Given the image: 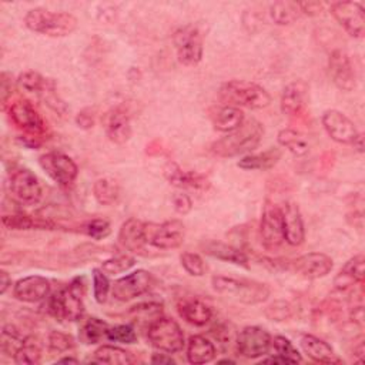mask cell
I'll list each match as a JSON object with an SVG mask.
<instances>
[{
    "instance_id": "32",
    "label": "cell",
    "mask_w": 365,
    "mask_h": 365,
    "mask_svg": "<svg viewBox=\"0 0 365 365\" xmlns=\"http://www.w3.org/2000/svg\"><path fill=\"white\" fill-rule=\"evenodd\" d=\"M3 225L9 230H53L56 227L54 222H51L47 218L40 217H31L27 214H10L4 215L1 218Z\"/></svg>"
},
{
    "instance_id": "3",
    "label": "cell",
    "mask_w": 365,
    "mask_h": 365,
    "mask_svg": "<svg viewBox=\"0 0 365 365\" xmlns=\"http://www.w3.org/2000/svg\"><path fill=\"white\" fill-rule=\"evenodd\" d=\"M218 97L224 106L245 107L259 110L271 103L269 93L257 83L247 80H230L218 90Z\"/></svg>"
},
{
    "instance_id": "5",
    "label": "cell",
    "mask_w": 365,
    "mask_h": 365,
    "mask_svg": "<svg viewBox=\"0 0 365 365\" xmlns=\"http://www.w3.org/2000/svg\"><path fill=\"white\" fill-rule=\"evenodd\" d=\"M211 285L215 292L228 295L242 304L254 305L261 304L268 299L269 288L267 284L248 279V278H234L225 275H215L211 278Z\"/></svg>"
},
{
    "instance_id": "14",
    "label": "cell",
    "mask_w": 365,
    "mask_h": 365,
    "mask_svg": "<svg viewBox=\"0 0 365 365\" xmlns=\"http://www.w3.org/2000/svg\"><path fill=\"white\" fill-rule=\"evenodd\" d=\"M151 274L145 269L133 271L118 279L111 285V295L114 299L120 302H125L134 299L143 294H145L151 287Z\"/></svg>"
},
{
    "instance_id": "28",
    "label": "cell",
    "mask_w": 365,
    "mask_h": 365,
    "mask_svg": "<svg viewBox=\"0 0 365 365\" xmlns=\"http://www.w3.org/2000/svg\"><path fill=\"white\" fill-rule=\"evenodd\" d=\"M202 250L205 254H208L217 259L227 261L234 265L248 268V257L241 250H238L230 244L220 242V241H207L202 244Z\"/></svg>"
},
{
    "instance_id": "34",
    "label": "cell",
    "mask_w": 365,
    "mask_h": 365,
    "mask_svg": "<svg viewBox=\"0 0 365 365\" xmlns=\"http://www.w3.org/2000/svg\"><path fill=\"white\" fill-rule=\"evenodd\" d=\"M93 195L98 204L111 205L120 197V185L111 177L98 178L93 184Z\"/></svg>"
},
{
    "instance_id": "13",
    "label": "cell",
    "mask_w": 365,
    "mask_h": 365,
    "mask_svg": "<svg viewBox=\"0 0 365 365\" xmlns=\"http://www.w3.org/2000/svg\"><path fill=\"white\" fill-rule=\"evenodd\" d=\"M331 14L344 30L356 38L365 33V10L358 1H336L331 4Z\"/></svg>"
},
{
    "instance_id": "26",
    "label": "cell",
    "mask_w": 365,
    "mask_h": 365,
    "mask_svg": "<svg viewBox=\"0 0 365 365\" xmlns=\"http://www.w3.org/2000/svg\"><path fill=\"white\" fill-rule=\"evenodd\" d=\"M364 265H365V258L362 254L349 258L345 262V265L339 269L336 277L334 278L335 288L339 291H344L356 284H362L364 282Z\"/></svg>"
},
{
    "instance_id": "33",
    "label": "cell",
    "mask_w": 365,
    "mask_h": 365,
    "mask_svg": "<svg viewBox=\"0 0 365 365\" xmlns=\"http://www.w3.org/2000/svg\"><path fill=\"white\" fill-rule=\"evenodd\" d=\"M94 361L100 364H110V365H128L135 361L131 352L114 346V345H101L94 351Z\"/></svg>"
},
{
    "instance_id": "39",
    "label": "cell",
    "mask_w": 365,
    "mask_h": 365,
    "mask_svg": "<svg viewBox=\"0 0 365 365\" xmlns=\"http://www.w3.org/2000/svg\"><path fill=\"white\" fill-rule=\"evenodd\" d=\"M17 83L21 88H24L26 91H30V93H38L41 94L51 83V80H47L44 78L40 73L37 71H33V70H27V71H23L19 78H17Z\"/></svg>"
},
{
    "instance_id": "46",
    "label": "cell",
    "mask_w": 365,
    "mask_h": 365,
    "mask_svg": "<svg viewBox=\"0 0 365 365\" xmlns=\"http://www.w3.org/2000/svg\"><path fill=\"white\" fill-rule=\"evenodd\" d=\"M83 231L93 240H103L111 232V227L104 218H93L83 225Z\"/></svg>"
},
{
    "instance_id": "30",
    "label": "cell",
    "mask_w": 365,
    "mask_h": 365,
    "mask_svg": "<svg viewBox=\"0 0 365 365\" xmlns=\"http://www.w3.org/2000/svg\"><path fill=\"white\" fill-rule=\"evenodd\" d=\"M281 155H282L281 148L272 147V148H269L267 151H262V153L244 155L242 158H240L237 165L242 170H247V171H250V170L251 171H254V170H268L279 161Z\"/></svg>"
},
{
    "instance_id": "54",
    "label": "cell",
    "mask_w": 365,
    "mask_h": 365,
    "mask_svg": "<svg viewBox=\"0 0 365 365\" xmlns=\"http://www.w3.org/2000/svg\"><path fill=\"white\" fill-rule=\"evenodd\" d=\"M151 362H154V364H158V362L160 364H174L175 361L171 356H168L167 352H165V354H153Z\"/></svg>"
},
{
    "instance_id": "4",
    "label": "cell",
    "mask_w": 365,
    "mask_h": 365,
    "mask_svg": "<svg viewBox=\"0 0 365 365\" xmlns=\"http://www.w3.org/2000/svg\"><path fill=\"white\" fill-rule=\"evenodd\" d=\"M29 30L48 37H66L77 29V19L71 13L50 11L43 7L31 9L24 16Z\"/></svg>"
},
{
    "instance_id": "31",
    "label": "cell",
    "mask_w": 365,
    "mask_h": 365,
    "mask_svg": "<svg viewBox=\"0 0 365 365\" xmlns=\"http://www.w3.org/2000/svg\"><path fill=\"white\" fill-rule=\"evenodd\" d=\"M244 123V113L238 107L222 106L212 114L214 130L221 133H231Z\"/></svg>"
},
{
    "instance_id": "47",
    "label": "cell",
    "mask_w": 365,
    "mask_h": 365,
    "mask_svg": "<svg viewBox=\"0 0 365 365\" xmlns=\"http://www.w3.org/2000/svg\"><path fill=\"white\" fill-rule=\"evenodd\" d=\"M44 100V103L51 108L54 110L56 113H58L60 115H64L66 111H67V104L58 97V94L56 93V86L54 83L51 81L50 86L40 94Z\"/></svg>"
},
{
    "instance_id": "15",
    "label": "cell",
    "mask_w": 365,
    "mask_h": 365,
    "mask_svg": "<svg viewBox=\"0 0 365 365\" xmlns=\"http://www.w3.org/2000/svg\"><path fill=\"white\" fill-rule=\"evenodd\" d=\"M272 338L268 331L261 327L250 325L241 329L237 336V349L245 358H259L268 354Z\"/></svg>"
},
{
    "instance_id": "25",
    "label": "cell",
    "mask_w": 365,
    "mask_h": 365,
    "mask_svg": "<svg viewBox=\"0 0 365 365\" xmlns=\"http://www.w3.org/2000/svg\"><path fill=\"white\" fill-rule=\"evenodd\" d=\"M178 315L188 324L195 327H202L212 318V309L210 305L202 302L201 299L188 298L181 299L177 305Z\"/></svg>"
},
{
    "instance_id": "36",
    "label": "cell",
    "mask_w": 365,
    "mask_h": 365,
    "mask_svg": "<svg viewBox=\"0 0 365 365\" xmlns=\"http://www.w3.org/2000/svg\"><path fill=\"white\" fill-rule=\"evenodd\" d=\"M110 325L96 317L88 318L78 331V339L86 345H93L100 342L103 338H107V331Z\"/></svg>"
},
{
    "instance_id": "19",
    "label": "cell",
    "mask_w": 365,
    "mask_h": 365,
    "mask_svg": "<svg viewBox=\"0 0 365 365\" xmlns=\"http://www.w3.org/2000/svg\"><path fill=\"white\" fill-rule=\"evenodd\" d=\"M106 135L114 144H124L131 137V121L127 110L121 106L110 108L103 117Z\"/></svg>"
},
{
    "instance_id": "56",
    "label": "cell",
    "mask_w": 365,
    "mask_h": 365,
    "mask_svg": "<svg viewBox=\"0 0 365 365\" xmlns=\"http://www.w3.org/2000/svg\"><path fill=\"white\" fill-rule=\"evenodd\" d=\"M261 362H264V364H268V362H271V364H289L285 358H282V356H279V355L265 358V359H262Z\"/></svg>"
},
{
    "instance_id": "12",
    "label": "cell",
    "mask_w": 365,
    "mask_h": 365,
    "mask_svg": "<svg viewBox=\"0 0 365 365\" xmlns=\"http://www.w3.org/2000/svg\"><path fill=\"white\" fill-rule=\"evenodd\" d=\"M185 228L180 220H170L161 224H147V241L160 250L178 248L184 242Z\"/></svg>"
},
{
    "instance_id": "9",
    "label": "cell",
    "mask_w": 365,
    "mask_h": 365,
    "mask_svg": "<svg viewBox=\"0 0 365 365\" xmlns=\"http://www.w3.org/2000/svg\"><path fill=\"white\" fill-rule=\"evenodd\" d=\"M38 164L60 187L71 185L78 174L77 164L68 155L58 151H50L40 155Z\"/></svg>"
},
{
    "instance_id": "48",
    "label": "cell",
    "mask_w": 365,
    "mask_h": 365,
    "mask_svg": "<svg viewBox=\"0 0 365 365\" xmlns=\"http://www.w3.org/2000/svg\"><path fill=\"white\" fill-rule=\"evenodd\" d=\"M265 315L272 321H285L292 315V309L288 302L275 301L265 309Z\"/></svg>"
},
{
    "instance_id": "35",
    "label": "cell",
    "mask_w": 365,
    "mask_h": 365,
    "mask_svg": "<svg viewBox=\"0 0 365 365\" xmlns=\"http://www.w3.org/2000/svg\"><path fill=\"white\" fill-rule=\"evenodd\" d=\"M13 359L19 365H34L41 359V345L36 336L23 338L21 344L16 349Z\"/></svg>"
},
{
    "instance_id": "52",
    "label": "cell",
    "mask_w": 365,
    "mask_h": 365,
    "mask_svg": "<svg viewBox=\"0 0 365 365\" xmlns=\"http://www.w3.org/2000/svg\"><path fill=\"white\" fill-rule=\"evenodd\" d=\"M301 13L308 14V16H315L322 11V3L319 1H299L298 3Z\"/></svg>"
},
{
    "instance_id": "27",
    "label": "cell",
    "mask_w": 365,
    "mask_h": 365,
    "mask_svg": "<svg viewBox=\"0 0 365 365\" xmlns=\"http://www.w3.org/2000/svg\"><path fill=\"white\" fill-rule=\"evenodd\" d=\"M301 348L315 362H321V364H339L341 362V359L334 352L332 346L315 335H311V334L302 335Z\"/></svg>"
},
{
    "instance_id": "58",
    "label": "cell",
    "mask_w": 365,
    "mask_h": 365,
    "mask_svg": "<svg viewBox=\"0 0 365 365\" xmlns=\"http://www.w3.org/2000/svg\"><path fill=\"white\" fill-rule=\"evenodd\" d=\"M57 362H77V359H76V358H70V356H66V358H61V359H58Z\"/></svg>"
},
{
    "instance_id": "40",
    "label": "cell",
    "mask_w": 365,
    "mask_h": 365,
    "mask_svg": "<svg viewBox=\"0 0 365 365\" xmlns=\"http://www.w3.org/2000/svg\"><path fill=\"white\" fill-rule=\"evenodd\" d=\"M271 346H274L277 355L285 358L289 364H297V362H302V356L298 352V349L292 345V342L281 335H277L272 342Z\"/></svg>"
},
{
    "instance_id": "21",
    "label": "cell",
    "mask_w": 365,
    "mask_h": 365,
    "mask_svg": "<svg viewBox=\"0 0 365 365\" xmlns=\"http://www.w3.org/2000/svg\"><path fill=\"white\" fill-rule=\"evenodd\" d=\"M118 242L124 250L133 254H144L148 244L147 222H143L137 218H130L123 222L118 231Z\"/></svg>"
},
{
    "instance_id": "6",
    "label": "cell",
    "mask_w": 365,
    "mask_h": 365,
    "mask_svg": "<svg viewBox=\"0 0 365 365\" xmlns=\"http://www.w3.org/2000/svg\"><path fill=\"white\" fill-rule=\"evenodd\" d=\"M147 338L155 349L167 354L181 351L185 344L180 325L167 317H158L148 325Z\"/></svg>"
},
{
    "instance_id": "44",
    "label": "cell",
    "mask_w": 365,
    "mask_h": 365,
    "mask_svg": "<svg viewBox=\"0 0 365 365\" xmlns=\"http://www.w3.org/2000/svg\"><path fill=\"white\" fill-rule=\"evenodd\" d=\"M48 349L57 354L66 352L74 346V339L71 335L61 331H51L47 336Z\"/></svg>"
},
{
    "instance_id": "41",
    "label": "cell",
    "mask_w": 365,
    "mask_h": 365,
    "mask_svg": "<svg viewBox=\"0 0 365 365\" xmlns=\"http://www.w3.org/2000/svg\"><path fill=\"white\" fill-rule=\"evenodd\" d=\"M134 264H135V259L133 257L125 255V254H120V255H114V257L103 261L101 262V269L106 274L115 275V274H120V272H124V271L130 269Z\"/></svg>"
},
{
    "instance_id": "42",
    "label": "cell",
    "mask_w": 365,
    "mask_h": 365,
    "mask_svg": "<svg viewBox=\"0 0 365 365\" xmlns=\"http://www.w3.org/2000/svg\"><path fill=\"white\" fill-rule=\"evenodd\" d=\"M180 261H181L182 268L185 269V272L192 277H202L207 271V265H205L204 259L195 252H190V251L182 252L180 255Z\"/></svg>"
},
{
    "instance_id": "49",
    "label": "cell",
    "mask_w": 365,
    "mask_h": 365,
    "mask_svg": "<svg viewBox=\"0 0 365 365\" xmlns=\"http://www.w3.org/2000/svg\"><path fill=\"white\" fill-rule=\"evenodd\" d=\"M171 202H173L174 210H175L178 214H182V215L187 214V212H190L191 208H192V201H191V198H190L187 194H184V192H177V194H174L173 198H171Z\"/></svg>"
},
{
    "instance_id": "53",
    "label": "cell",
    "mask_w": 365,
    "mask_h": 365,
    "mask_svg": "<svg viewBox=\"0 0 365 365\" xmlns=\"http://www.w3.org/2000/svg\"><path fill=\"white\" fill-rule=\"evenodd\" d=\"M11 287V278L10 275L1 269L0 271V294H6V291Z\"/></svg>"
},
{
    "instance_id": "23",
    "label": "cell",
    "mask_w": 365,
    "mask_h": 365,
    "mask_svg": "<svg viewBox=\"0 0 365 365\" xmlns=\"http://www.w3.org/2000/svg\"><path fill=\"white\" fill-rule=\"evenodd\" d=\"M308 84L304 80H295L289 83L281 96V111L285 115L294 117L302 113L307 106Z\"/></svg>"
},
{
    "instance_id": "8",
    "label": "cell",
    "mask_w": 365,
    "mask_h": 365,
    "mask_svg": "<svg viewBox=\"0 0 365 365\" xmlns=\"http://www.w3.org/2000/svg\"><path fill=\"white\" fill-rule=\"evenodd\" d=\"M9 188L16 201L24 205H34L41 200V185L34 173L29 168H14L10 173Z\"/></svg>"
},
{
    "instance_id": "16",
    "label": "cell",
    "mask_w": 365,
    "mask_h": 365,
    "mask_svg": "<svg viewBox=\"0 0 365 365\" xmlns=\"http://www.w3.org/2000/svg\"><path fill=\"white\" fill-rule=\"evenodd\" d=\"M321 121L327 134L339 144H352L359 134L354 121L338 110L324 111Z\"/></svg>"
},
{
    "instance_id": "38",
    "label": "cell",
    "mask_w": 365,
    "mask_h": 365,
    "mask_svg": "<svg viewBox=\"0 0 365 365\" xmlns=\"http://www.w3.org/2000/svg\"><path fill=\"white\" fill-rule=\"evenodd\" d=\"M269 14L274 23L284 26L294 23L299 17L301 10L297 1H275L269 7Z\"/></svg>"
},
{
    "instance_id": "51",
    "label": "cell",
    "mask_w": 365,
    "mask_h": 365,
    "mask_svg": "<svg viewBox=\"0 0 365 365\" xmlns=\"http://www.w3.org/2000/svg\"><path fill=\"white\" fill-rule=\"evenodd\" d=\"M0 81H1V101L3 104H6V100L9 98V96H11V91H13V77L11 74L3 71Z\"/></svg>"
},
{
    "instance_id": "57",
    "label": "cell",
    "mask_w": 365,
    "mask_h": 365,
    "mask_svg": "<svg viewBox=\"0 0 365 365\" xmlns=\"http://www.w3.org/2000/svg\"><path fill=\"white\" fill-rule=\"evenodd\" d=\"M352 145H354V148H356V151H359V153L364 151V137H362L361 133L358 134V137H356V140L352 143Z\"/></svg>"
},
{
    "instance_id": "11",
    "label": "cell",
    "mask_w": 365,
    "mask_h": 365,
    "mask_svg": "<svg viewBox=\"0 0 365 365\" xmlns=\"http://www.w3.org/2000/svg\"><path fill=\"white\" fill-rule=\"evenodd\" d=\"M9 117L11 123L23 130V134H46V124L36 107L26 98H19L9 106Z\"/></svg>"
},
{
    "instance_id": "37",
    "label": "cell",
    "mask_w": 365,
    "mask_h": 365,
    "mask_svg": "<svg viewBox=\"0 0 365 365\" xmlns=\"http://www.w3.org/2000/svg\"><path fill=\"white\" fill-rule=\"evenodd\" d=\"M278 143L297 157L305 155L309 151V144L304 134L294 128H284L278 133Z\"/></svg>"
},
{
    "instance_id": "45",
    "label": "cell",
    "mask_w": 365,
    "mask_h": 365,
    "mask_svg": "<svg viewBox=\"0 0 365 365\" xmlns=\"http://www.w3.org/2000/svg\"><path fill=\"white\" fill-rule=\"evenodd\" d=\"M107 338L114 342H121V344H133L137 341V334L131 325L121 324V325H114L110 327L107 331Z\"/></svg>"
},
{
    "instance_id": "43",
    "label": "cell",
    "mask_w": 365,
    "mask_h": 365,
    "mask_svg": "<svg viewBox=\"0 0 365 365\" xmlns=\"http://www.w3.org/2000/svg\"><path fill=\"white\" fill-rule=\"evenodd\" d=\"M110 289H111V287H110L108 278L106 277V272L101 268H94L93 269V294H94V299L98 304H104L107 301Z\"/></svg>"
},
{
    "instance_id": "1",
    "label": "cell",
    "mask_w": 365,
    "mask_h": 365,
    "mask_svg": "<svg viewBox=\"0 0 365 365\" xmlns=\"http://www.w3.org/2000/svg\"><path fill=\"white\" fill-rule=\"evenodd\" d=\"M264 127L259 121L251 118L244 121L237 130L228 133L225 137L214 141L210 147L211 153L217 157L227 158L252 151L261 143Z\"/></svg>"
},
{
    "instance_id": "17",
    "label": "cell",
    "mask_w": 365,
    "mask_h": 365,
    "mask_svg": "<svg viewBox=\"0 0 365 365\" xmlns=\"http://www.w3.org/2000/svg\"><path fill=\"white\" fill-rule=\"evenodd\" d=\"M328 71L332 83L342 91H352L356 86V76L348 54L339 48L334 50L328 58Z\"/></svg>"
},
{
    "instance_id": "22",
    "label": "cell",
    "mask_w": 365,
    "mask_h": 365,
    "mask_svg": "<svg viewBox=\"0 0 365 365\" xmlns=\"http://www.w3.org/2000/svg\"><path fill=\"white\" fill-rule=\"evenodd\" d=\"M284 241L292 247H298L305 240V227L301 211L295 202H287L281 208Z\"/></svg>"
},
{
    "instance_id": "20",
    "label": "cell",
    "mask_w": 365,
    "mask_h": 365,
    "mask_svg": "<svg viewBox=\"0 0 365 365\" xmlns=\"http://www.w3.org/2000/svg\"><path fill=\"white\" fill-rule=\"evenodd\" d=\"M51 291L50 281L41 275L20 278L13 287V295L23 302H38L48 298Z\"/></svg>"
},
{
    "instance_id": "29",
    "label": "cell",
    "mask_w": 365,
    "mask_h": 365,
    "mask_svg": "<svg viewBox=\"0 0 365 365\" xmlns=\"http://www.w3.org/2000/svg\"><path fill=\"white\" fill-rule=\"evenodd\" d=\"M215 345L204 335H192L187 342V359L191 364H207L215 358Z\"/></svg>"
},
{
    "instance_id": "7",
    "label": "cell",
    "mask_w": 365,
    "mask_h": 365,
    "mask_svg": "<svg viewBox=\"0 0 365 365\" xmlns=\"http://www.w3.org/2000/svg\"><path fill=\"white\" fill-rule=\"evenodd\" d=\"M173 43L177 58L184 66H195L202 58V36L194 26H184L174 31Z\"/></svg>"
},
{
    "instance_id": "55",
    "label": "cell",
    "mask_w": 365,
    "mask_h": 365,
    "mask_svg": "<svg viewBox=\"0 0 365 365\" xmlns=\"http://www.w3.org/2000/svg\"><path fill=\"white\" fill-rule=\"evenodd\" d=\"M364 351H365V348H364V341H361V342L354 348V356H358V361H359V362L364 361Z\"/></svg>"
},
{
    "instance_id": "18",
    "label": "cell",
    "mask_w": 365,
    "mask_h": 365,
    "mask_svg": "<svg viewBox=\"0 0 365 365\" xmlns=\"http://www.w3.org/2000/svg\"><path fill=\"white\" fill-rule=\"evenodd\" d=\"M334 261L324 252H308L292 261V269L307 279H318L331 272Z\"/></svg>"
},
{
    "instance_id": "10",
    "label": "cell",
    "mask_w": 365,
    "mask_h": 365,
    "mask_svg": "<svg viewBox=\"0 0 365 365\" xmlns=\"http://www.w3.org/2000/svg\"><path fill=\"white\" fill-rule=\"evenodd\" d=\"M259 237L262 245L269 251L277 250L284 242L281 208L269 200H267L262 207L259 220Z\"/></svg>"
},
{
    "instance_id": "2",
    "label": "cell",
    "mask_w": 365,
    "mask_h": 365,
    "mask_svg": "<svg viewBox=\"0 0 365 365\" xmlns=\"http://www.w3.org/2000/svg\"><path fill=\"white\" fill-rule=\"evenodd\" d=\"M86 284L83 277H76L68 285L51 294L47 299V311L58 321H78L84 315Z\"/></svg>"
},
{
    "instance_id": "50",
    "label": "cell",
    "mask_w": 365,
    "mask_h": 365,
    "mask_svg": "<svg viewBox=\"0 0 365 365\" xmlns=\"http://www.w3.org/2000/svg\"><path fill=\"white\" fill-rule=\"evenodd\" d=\"M76 123L80 128L88 130L94 125V114L91 108H84L76 115Z\"/></svg>"
},
{
    "instance_id": "59",
    "label": "cell",
    "mask_w": 365,
    "mask_h": 365,
    "mask_svg": "<svg viewBox=\"0 0 365 365\" xmlns=\"http://www.w3.org/2000/svg\"><path fill=\"white\" fill-rule=\"evenodd\" d=\"M218 364H234V361L232 359H221V361H218Z\"/></svg>"
},
{
    "instance_id": "24",
    "label": "cell",
    "mask_w": 365,
    "mask_h": 365,
    "mask_svg": "<svg viewBox=\"0 0 365 365\" xmlns=\"http://www.w3.org/2000/svg\"><path fill=\"white\" fill-rule=\"evenodd\" d=\"M165 178L170 184L178 188H190L198 191H205L210 188V180L205 175L195 171H185L174 163L167 165Z\"/></svg>"
}]
</instances>
